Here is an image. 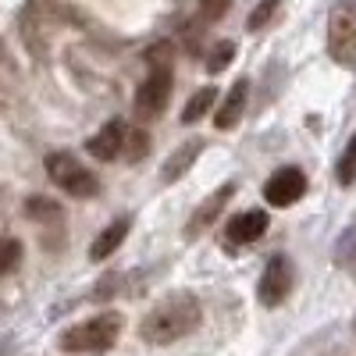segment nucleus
<instances>
[{"instance_id":"obj_10","label":"nucleus","mask_w":356,"mask_h":356,"mask_svg":"<svg viewBox=\"0 0 356 356\" xmlns=\"http://www.w3.org/2000/svg\"><path fill=\"white\" fill-rule=\"evenodd\" d=\"M246 97H250V82H246V79L232 82L225 104H221L218 114H214V125H218V129H235V125H239V118L246 114Z\"/></svg>"},{"instance_id":"obj_1","label":"nucleus","mask_w":356,"mask_h":356,"mask_svg":"<svg viewBox=\"0 0 356 356\" xmlns=\"http://www.w3.org/2000/svg\"><path fill=\"white\" fill-rule=\"evenodd\" d=\"M196 328H200V300L189 296V292H175L143 317L139 332L150 346H168V342L186 339Z\"/></svg>"},{"instance_id":"obj_11","label":"nucleus","mask_w":356,"mask_h":356,"mask_svg":"<svg viewBox=\"0 0 356 356\" xmlns=\"http://www.w3.org/2000/svg\"><path fill=\"white\" fill-rule=\"evenodd\" d=\"M203 154V139H189V143H182L178 150L168 157V164H164V171H161V182L164 186H171V182H178L193 164H196V157Z\"/></svg>"},{"instance_id":"obj_4","label":"nucleus","mask_w":356,"mask_h":356,"mask_svg":"<svg viewBox=\"0 0 356 356\" xmlns=\"http://www.w3.org/2000/svg\"><path fill=\"white\" fill-rule=\"evenodd\" d=\"M47 175H50V182H54L57 189H65V193L75 196V200H89V196L100 193L97 175L86 171L72 154H50V157H47Z\"/></svg>"},{"instance_id":"obj_13","label":"nucleus","mask_w":356,"mask_h":356,"mask_svg":"<svg viewBox=\"0 0 356 356\" xmlns=\"http://www.w3.org/2000/svg\"><path fill=\"white\" fill-rule=\"evenodd\" d=\"M129 228H132V221H129V218H118V221H111V225L97 235V239H93V246H89V260H104V257H111L118 246L125 243Z\"/></svg>"},{"instance_id":"obj_21","label":"nucleus","mask_w":356,"mask_h":356,"mask_svg":"<svg viewBox=\"0 0 356 356\" xmlns=\"http://www.w3.org/2000/svg\"><path fill=\"white\" fill-rule=\"evenodd\" d=\"M200 8H203L207 18H221L228 11V0H200Z\"/></svg>"},{"instance_id":"obj_6","label":"nucleus","mask_w":356,"mask_h":356,"mask_svg":"<svg viewBox=\"0 0 356 356\" xmlns=\"http://www.w3.org/2000/svg\"><path fill=\"white\" fill-rule=\"evenodd\" d=\"M328 50L342 68H356V18L339 8L328 22Z\"/></svg>"},{"instance_id":"obj_18","label":"nucleus","mask_w":356,"mask_h":356,"mask_svg":"<svg viewBox=\"0 0 356 356\" xmlns=\"http://www.w3.org/2000/svg\"><path fill=\"white\" fill-rule=\"evenodd\" d=\"M232 57H235V43H228V40L218 43V47L211 50V57H207V72H214V75L225 72V68L232 65Z\"/></svg>"},{"instance_id":"obj_7","label":"nucleus","mask_w":356,"mask_h":356,"mask_svg":"<svg viewBox=\"0 0 356 356\" xmlns=\"http://www.w3.org/2000/svg\"><path fill=\"white\" fill-rule=\"evenodd\" d=\"M303 193H307V175L300 168H282V171H275L271 182L264 186V196L271 207H292Z\"/></svg>"},{"instance_id":"obj_20","label":"nucleus","mask_w":356,"mask_h":356,"mask_svg":"<svg viewBox=\"0 0 356 356\" xmlns=\"http://www.w3.org/2000/svg\"><path fill=\"white\" fill-rule=\"evenodd\" d=\"M278 4H282V0H260V4L253 8V15H250V29H264L267 22L275 18Z\"/></svg>"},{"instance_id":"obj_16","label":"nucleus","mask_w":356,"mask_h":356,"mask_svg":"<svg viewBox=\"0 0 356 356\" xmlns=\"http://www.w3.org/2000/svg\"><path fill=\"white\" fill-rule=\"evenodd\" d=\"M335 171H339V182L342 186H353L356 182V136L349 139V146H346V154L339 157V168Z\"/></svg>"},{"instance_id":"obj_5","label":"nucleus","mask_w":356,"mask_h":356,"mask_svg":"<svg viewBox=\"0 0 356 356\" xmlns=\"http://www.w3.org/2000/svg\"><path fill=\"white\" fill-rule=\"evenodd\" d=\"M292 285H296V267H292V260L289 257H271L267 260V267H264V275H260V303L264 307H278V303H285V296L292 292Z\"/></svg>"},{"instance_id":"obj_8","label":"nucleus","mask_w":356,"mask_h":356,"mask_svg":"<svg viewBox=\"0 0 356 356\" xmlns=\"http://www.w3.org/2000/svg\"><path fill=\"white\" fill-rule=\"evenodd\" d=\"M232 193H235V186L228 182V186H221L218 193H211V196L203 200V207H200V211L189 218V225H186V239H196V235H203L207 228L214 225V218L221 214V207L232 200Z\"/></svg>"},{"instance_id":"obj_12","label":"nucleus","mask_w":356,"mask_h":356,"mask_svg":"<svg viewBox=\"0 0 356 356\" xmlns=\"http://www.w3.org/2000/svg\"><path fill=\"white\" fill-rule=\"evenodd\" d=\"M228 239L232 243H257L260 235L267 232V214L264 211H246V214H235L228 221Z\"/></svg>"},{"instance_id":"obj_15","label":"nucleus","mask_w":356,"mask_h":356,"mask_svg":"<svg viewBox=\"0 0 356 356\" xmlns=\"http://www.w3.org/2000/svg\"><path fill=\"white\" fill-rule=\"evenodd\" d=\"M22 260V243L18 239H0V278L11 275Z\"/></svg>"},{"instance_id":"obj_2","label":"nucleus","mask_w":356,"mask_h":356,"mask_svg":"<svg viewBox=\"0 0 356 356\" xmlns=\"http://www.w3.org/2000/svg\"><path fill=\"white\" fill-rule=\"evenodd\" d=\"M146 61H150V75H146V82L139 86V93H136V114L139 118H157L168 100H171V47L161 43L154 47L150 54H146Z\"/></svg>"},{"instance_id":"obj_17","label":"nucleus","mask_w":356,"mask_h":356,"mask_svg":"<svg viewBox=\"0 0 356 356\" xmlns=\"http://www.w3.org/2000/svg\"><path fill=\"white\" fill-rule=\"evenodd\" d=\"M25 211H29V218H36V221H47V218L61 221V207L50 203V200H43V196H33V200L25 203Z\"/></svg>"},{"instance_id":"obj_9","label":"nucleus","mask_w":356,"mask_h":356,"mask_svg":"<svg viewBox=\"0 0 356 356\" xmlns=\"http://www.w3.org/2000/svg\"><path fill=\"white\" fill-rule=\"evenodd\" d=\"M122 146H125V125L122 122H107L97 136H89L86 150L93 154L97 161H114L118 154H122Z\"/></svg>"},{"instance_id":"obj_3","label":"nucleus","mask_w":356,"mask_h":356,"mask_svg":"<svg viewBox=\"0 0 356 356\" xmlns=\"http://www.w3.org/2000/svg\"><path fill=\"white\" fill-rule=\"evenodd\" d=\"M118 335H122V317L118 314H100L93 321H82L75 328H68L61 335V349L65 353H107Z\"/></svg>"},{"instance_id":"obj_14","label":"nucleus","mask_w":356,"mask_h":356,"mask_svg":"<svg viewBox=\"0 0 356 356\" xmlns=\"http://www.w3.org/2000/svg\"><path fill=\"white\" fill-rule=\"evenodd\" d=\"M214 100H218V89H214V86H203L200 93H193V97H189V104H186V111H182V122H186V125L200 122L203 114H211Z\"/></svg>"},{"instance_id":"obj_19","label":"nucleus","mask_w":356,"mask_h":356,"mask_svg":"<svg viewBox=\"0 0 356 356\" xmlns=\"http://www.w3.org/2000/svg\"><path fill=\"white\" fill-rule=\"evenodd\" d=\"M122 150L129 154V161H143L146 154H150V136L146 132H125V146Z\"/></svg>"}]
</instances>
